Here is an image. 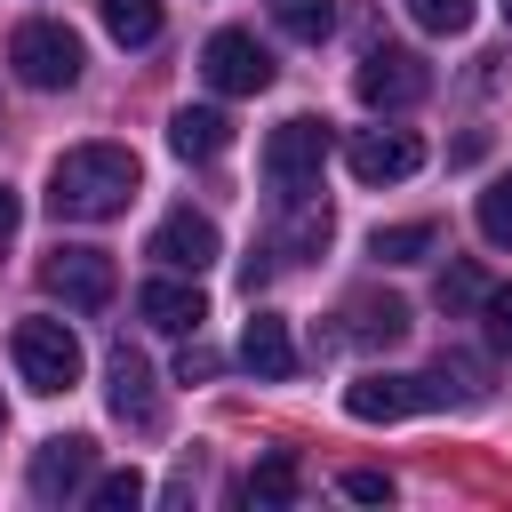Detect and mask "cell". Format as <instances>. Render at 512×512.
<instances>
[{
  "label": "cell",
  "instance_id": "15",
  "mask_svg": "<svg viewBox=\"0 0 512 512\" xmlns=\"http://www.w3.org/2000/svg\"><path fill=\"white\" fill-rule=\"evenodd\" d=\"M224 144H232V120H224L216 104H184V112L168 120V152H176V160H216Z\"/></svg>",
  "mask_w": 512,
  "mask_h": 512
},
{
  "label": "cell",
  "instance_id": "13",
  "mask_svg": "<svg viewBox=\"0 0 512 512\" xmlns=\"http://www.w3.org/2000/svg\"><path fill=\"white\" fill-rule=\"evenodd\" d=\"M240 368L264 376V384H288V376H296V344H288V320H280V312H256V320L240 328Z\"/></svg>",
  "mask_w": 512,
  "mask_h": 512
},
{
  "label": "cell",
  "instance_id": "18",
  "mask_svg": "<svg viewBox=\"0 0 512 512\" xmlns=\"http://www.w3.org/2000/svg\"><path fill=\"white\" fill-rule=\"evenodd\" d=\"M352 336H360V344H400V336H408V304H400V296H384V304L360 296V304H352Z\"/></svg>",
  "mask_w": 512,
  "mask_h": 512
},
{
  "label": "cell",
  "instance_id": "30",
  "mask_svg": "<svg viewBox=\"0 0 512 512\" xmlns=\"http://www.w3.org/2000/svg\"><path fill=\"white\" fill-rule=\"evenodd\" d=\"M496 8H504V16H512V0H496Z\"/></svg>",
  "mask_w": 512,
  "mask_h": 512
},
{
  "label": "cell",
  "instance_id": "16",
  "mask_svg": "<svg viewBox=\"0 0 512 512\" xmlns=\"http://www.w3.org/2000/svg\"><path fill=\"white\" fill-rule=\"evenodd\" d=\"M432 248H440V224H432V216H416V224H376V232H368V256H376V264H424Z\"/></svg>",
  "mask_w": 512,
  "mask_h": 512
},
{
  "label": "cell",
  "instance_id": "1",
  "mask_svg": "<svg viewBox=\"0 0 512 512\" xmlns=\"http://www.w3.org/2000/svg\"><path fill=\"white\" fill-rule=\"evenodd\" d=\"M136 152L128 144H72L56 168H48V216L56 224H104L136 200Z\"/></svg>",
  "mask_w": 512,
  "mask_h": 512
},
{
  "label": "cell",
  "instance_id": "20",
  "mask_svg": "<svg viewBox=\"0 0 512 512\" xmlns=\"http://www.w3.org/2000/svg\"><path fill=\"white\" fill-rule=\"evenodd\" d=\"M272 24L288 40H328L336 32V0H272Z\"/></svg>",
  "mask_w": 512,
  "mask_h": 512
},
{
  "label": "cell",
  "instance_id": "12",
  "mask_svg": "<svg viewBox=\"0 0 512 512\" xmlns=\"http://www.w3.org/2000/svg\"><path fill=\"white\" fill-rule=\"evenodd\" d=\"M432 400V376H360V384H344V416L352 424H400V416H416Z\"/></svg>",
  "mask_w": 512,
  "mask_h": 512
},
{
  "label": "cell",
  "instance_id": "29",
  "mask_svg": "<svg viewBox=\"0 0 512 512\" xmlns=\"http://www.w3.org/2000/svg\"><path fill=\"white\" fill-rule=\"evenodd\" d=\"M16 224H24V200H16V192H8V184H0V240H8V232H16Z\"/></svg>",
  "mask_w": 512,
  "mask_h": 512
},
{
  "label": "cell",
  "instance_id": "31",
  "mask_svg": "<svg viewBox=\"0 0 512 512\" xmlns=\"http://www.w3.org/2000/svg\"><path fill=\"white\" fill-rule=\"evenodd\" d=\"M0 424H8V408H0Z\"/></svg>",
  "mask_w": 512,
  "mask_h": 512
},
{
  "label": "cell",
  "instance_id": "17",
  "mask_svg": "<svg viewBox=\"0 0 512 512\" xmlns=\"http://www.w3.org/2000/svg\"><path fill=\"white\" fill-rule=\"evenodd\" d=\"M96 16H104V32L120 48H152L160 40V0H96Z\"/></svg>",
  "mask_w": 512,
  "mask_h": 512
},
{
  "label": "cell",
  "instance_id": "19",
  "mask_svg": "<svg viewBox=\"0 0 512 512\" xmlns=\"http://www.w3.org/2000/svg\"><path fill=\"white\" fill-rule=\"evenodd\" d=\"M248 504H264V512L296 504V456H288V448H272V456L248 472Z\"/></svg>",
  "mask_w": 512,
  "mask_h": 512
},
{
  "label": "cell",
  "instance_id": "6",
  "mask_svg": "<svg viewBox=\"0 0 512 512\" xmlns=\"http://www.w3.org/2000/svg\"><path fill=\"white\" fill-rule=\"evenodd\" d=\"M424 88H432V72H424V56H416V48H368V56H360V72H352V96H360L368 112L424 104Z\"/></svg>",
  "mask_w": 512,
  "mask_h": 512
},
{
  "label": "cell",
  "instance_id": "5",
  "mask_svg": "<svg viewBox=\"0 0 512 512\" xmlns=\"http://www.w3.org/2000/svg\"><path fill=\"white\" fill-rule=\"evenodd\" d=\"M200 72H208L216 96H264V88H272V48H264L256 32H240V24H224V32H208Z\"/></svg>",
  "mask_w": 512,
  "mask_h": 512
},
{
  "label": "cell",
  "instance_id": "8",
  "mask_svg": "<svg viewBox=\"0 0 512 512\" xmlns=\"http://www.w3.org/2000/svg\"><path fill=\"white\" fill-rule=\"evenodd\" d=\"M40 288H48V296H64L72 312H104V304L120 296V272H112V256H104V248H56V256L40 264Z\"/></svg>",
  "mask_w": 512,
  "mask_h": 512
},
{
  "label": "cell",
  "instance_id": "4",
  "mask_svg": "<svg viewBox=\"0 0 512 512\" xmlns=\"http://www.w3.org/2000/svg\"><path fill=\"white\" fill-rule=\"evenodd\" d=\"M320 168H328V120L296 112V120H280L264 136V184L280 200H312L320 192Z\"/></svg>",
  "mask_w": 512,
  "mask_h": 512
},
{
  "label": "cell",
  "instance_id": "7",
  "mask_svg": "<svg viewBox=\"0 0 512 512\" xmlns=\"http://www.w3.org/2000/svg\"><path fill=\"white\" fill-rule=\"evenodd\" d=\"M88 480H96V440H88V432H56V440H40V448H32V472H24L32 504L88 496Z\"/></svg>",
  "mask_w": 512,
  "mask_h": 512
},
{
  "label": "cell",
  "instance_id": "3",
  "mask_svg": "<svg viewBox=\"0 0 512 512\" xmlns=\"http://www.w3.org/2000/svg\"><path fill=\"white\" fill-rule=\"evenodd\" d=\"M8 72H16L24 88H72V80L88 72V48H80L72 24H56V16H24V24L8 32Z\"/></svg>",
  "mask_w": 512,
  "mask_h": 512
},
{
  "label": "cell",
  "instance_id": "23",
  "mask_svg": "<svg viewBox=\"0 0 512 512\" xmlns=\"http://www.w3.org/2000/svg\"><path fill=\"white\" fill-rule=\"evenodd\" d=\"M480 240H496V248H512V168L480 192Z\"/></svg>",
  "mask_w": 512,
  "mask_h": 512
},
{
  "label": "cell",
  "instance_id": "2",
  "mask_svg": "<svg viewBox=\"0 0 512 512\" xmlns=\"http://www.w3.org/2000/svg\"><path fill=\"white\" fill-rule=\"evenodd\" d=\"M8 360H16L24 392H72V384H80V368H88L80 336H72L64 320H48V312H32V320H16V328H8Z\"/></svg>",
  "mask_w": 512,
  "mask_h": 512
},
{
  "label": "cell",
  "instance_id": "10",
  "mask_svg": "<svg viewBox=\"0 0 512 512\" xmlns=\"http://www.w3.org/2000/svg\"><path fill=\"white\" fill-rule=\"evenodd\" d=\"M136 320H144V328H160V336H200L208 296H200V280H192V272H160V280H144V288H136Z\"/></svg>",
  "mask_w": 512,
  "mask_h": 512
},
{
  "label": "cell",
  "instance_id": "14",
  "mask_svg": "<svg viewBox=\"0 0 512 512\" xmlns=\"http://www.w3.org/2000/svg\"><path fill=\"white\" fill-rule=\"evenodd\" d=\"M104 400H112V416H120V424H152V416H160L144 352H128V344H120V352L104 360Z\"/></svg>",
  "mask_w": 512,
  "mask_h": 512
},
{
  "label": "cell",
  "instance_id": "26",
  "mask_svg": "<svg viewBox=\"0 0 512 512\" xmlns=\"http://www.w3.org/2000/svg\"><path fill=\"white\" fill-rule=\"evenodd\" d=\"M480 296H488V288H480L472 264H448V272H440V312H464V304H480Z\"/></svg>",
  "mask_w": 512,
  "mask_h": 512
},
{
  "label": "cell",
  "instance_id": "9",
  "mask_svg": "<svg viewBox=\"0 0 512 512\" xmlns=\"http://www.w3.org/2000/svg\"><path fill=\"white\" fill-rule=\"evenodd\" d=\"M344 168H352L360 184H400V176L424 168V144H416V128H352Z\"/></svg>",
  "mask_w": 512,
  "mask_h": 512
},
{
  "label": "cell",
  "instance_id": "27",
  "mask_svg": "<svg viewBox=\"0 0 512 512\" xmlns=\"http://www.w3.org/2000/svg\"><path fill=\"white\" fill-rule=\"evenodd\" d=\"M480 320H488V344H496V352H512V280L480 296Z\"/></svg>",
  "mask_w": 512,
  "mask_h": 512
},
{
  "label": "cell",
  "instance_id": "11",
  "mask_svg": "<svg viewBox=\"0 0 512 512\" xmlns=\"http://www.w3.org/2000/svg\"><path fill=\"white\" fill-rule=\"evenodd\" d=\"M216 248H224V240H216V224H208V216H192V208H176V216H160V224H152V248H144V256H152L160 272H192V280H200V272L216 264Z\"/></svg>",
  "mask_w": 512,
  "mask_h": 512
},
{
  "label": "cell",
  "instance_id": "22",
  "mask_svg": "<svg viewBox=\"0 0 512 512\" xmlns=\"http://www.w3.org/2000/svg\"><path fill=\"white\" fill-rule=\"evenodd\" d=\"M88 504H96V512H136V504H144V472L128 464V472H104V480H88Z\"/></svg>",
  "mask_w": 512,
  "mask_h": 512
},
{
  "label": "cell",
  "instance_id": "25",
  "mask_svg": "<svg viewBox=\"0 0 512 512\" xmlns=\"http://www.w3.org/2000/svg\"><path fill=\"white\" fill-rule=\"evenodd\" d=\"M432 392H456V400H480L488 384H480V368H472V360H456V352H440V368H432Z\"/></svg>",
  "mask_w": 512,
  "mask_h": 512
},
{
  "label": "cell",
  "instance_id": "28",
  "mask_svg": "<svg viewBox=\"0 0 512 512\" xmlns=\"http://www.w3.org/2000/svg\"><path fill=\"white\" fill-rule=\"evenodd\" d=\"M344 496H352V504H392V480L360 464V472H344Z\"/></svg>",
  "mask_w": 512,
  "mask_h": 512
},
{
  "label": "cell",
  "instance_id": "24",
  "mask_svg": "<svg viewBox=\"0 0 512 512\" xmlns=\"http://www.w3.org/2000/svg\"><path fill=\"white\" fill-rule=\"evenodd\" d=\"M408 16H416L424 32H440V40H456V32L472 24V0H408Z\"/></svg>",
  "mask_w": 512,
  "mask_h": 512
},
{
  "label": "cell",
  "instance_id": "21",
  "mask_svg": "<svg viewBox=\"0 0 512 512\" xmlns=\"http://www.w3.org/2000/svg\"><path fill=\"white\" fill-rule=\"evenodd\" d=\"M296 216H288V232H280V256H320L328 248V208H312V200H288Z\"/></svg>",
  "mask_w": 512,
  "mask_h": 512
}]
</instances>
